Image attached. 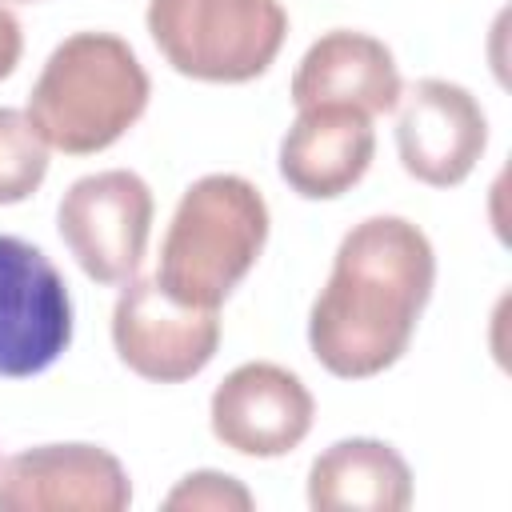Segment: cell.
<instances>
[{"label": "cell", "instance_id": "6da1fadb", "mask_svg": "<svg viewBox=\"0 0 512 512\" xmlns=\"http://www.w3.org/2000/svg\"><path fill=\"white\" fill-rule=\"evenodd\" d=\"M436 284V252L404 216H368L344 232L328 284L308 312L312 356L340 380L392 368Z\"/></svg>", "mask_w": 512, "mask_h": 512}, {"label": "cell", "instance_id": "7a4b0ae2", "mask_svg": "<svg viewBox=\"0 0 512 512\" xmlns=\"http://www.w3.org/2000/svg\"><path fill=\"white\" fill-rule=\"evenodd\" d=\"M152 80L128 40L112 32H72L44 60L28 120L48 148L64 156H92L112 148L148 108Z\"/></svg>", "mask_w": 512, "mask_h": 512}, {"label": "cell", "instance_id": "3957f363", "mask_svg": "<svg viewBox=\"0 0 512 512\" xmlns=\"http://www.w3.org/2000/svg\"><path fill=\"white\" fill-rule=\"evenodd\" d=\"M268 240V204L236 172H212L188 184L160 244V288L192 308H220L256 268Z\"/></svg>", "mask_w": 512, "mask_h": 512}, {"label": "cell", "instance_id": "277c9868", "mask_svg": "<svg viewBox=\"0 0 512 512\" xmlns=\"http://www.w3.org/2000/svg\"><path fill=\"white\" fill-rule=\"evenodd\" d=\"M148 32L164 60L204 84H248L288 36L280 0H148Z\"/></svg>", "mask_w": 512, "mask_h": 512}, {"label": "cell", "instance_id": "5b68a950", "mask_svg": "<svg viewBox=\"0 0 512 512\" xmlns=\"http://www.w3.org/2000/svg\"><path fill=\"white\" fill-rule=\"evenodd\" d=\"M152 208V188L136 172L108 168L80 176L60 196L56 228L84 276L96 284H128L148 252Z\"/></svg>", "mask_w": 512, "mask_h": 512}, {"label": "cell", "instance_id": "8992f818", "mask_svg": "<svg viewBox=\"0 0 512 512\" xmlns=\"http://www.w3.org/2000/svg\"><path fill=\"white\" fill-rule=\"evenodd\" d=\"M72 340V296L56 264L28 240L0 232V376L48 372Z\"/></svg>", "mask_w": 512, "mask_h": 512}, {"label": "cell", "instance_id": "52a82bcc", "mask_svg": "<svg viewBox=\"0 0 512 512\" xmlns=\"http://www.w3.org/2000/svg\"><path fill=\"white\" fill-rule=\"evenodd\" d=\"M116 356L144 380L180 384L204 372L220 348L216 308H192L172 300L160 280H128L112 308Z\"/></svg>", "mask_w": 512, "mask_h": 512}, {"label": "cell", "instance_id": "ba28073f", "mask_svg": "<svg viewBox=\"0 0 512 512\" xmlns=\"http://www.w3.org/2000/svg\"><path fill=\"white\" fill-rule=\"evenodd\" d=\"M396 108V152L412 180L456 188L472 176L488 144V116L464 84L424 76L400 92Z\"/></svg>", "mask_w": 512, "mask_h": 512}, {"label": "cell", "instance_id": "9c48e42d", "mask_svg": "<svg viewBox=\"0 0 512 512\" xmlns=\"http://www.w3.org/2000/svg\"><path fill=\"white\" fill-rule=\"evenodd\" d=\"M316 400L304 380L272 360L232 368L208 404L212 436L240 456H284L312 432Z\"/></svg>", "mask_w": 512, "mask_h": 512}, {"label": "cell", "instance_id": "30bf717a", "mask_svg": "<svg viewBox=\"0 0 512 512\" xmlns=\"http://www.w3.org/2000/svg\"><path fill=\"white\" fill-rule=\"evenodd\" d=\"M124 464L96 444H40L0 464V512H124Z\"/></svg>", "mask_w": 512, "mask_h": 512}, {"label": "cell", "instance_id": "8fae6325", "mask_svg": "<svg viewBox=\"0 0 512 512\" xmlns=\"http://www.w3.org/2000/svg\"><path fill=\"white\" fill-rule=\"evenodd\" d=\"M376 156L372 116L348 104L296 108L280 140V176L304 200H336L364 180Z\"/></svg>", "mask_w": 512, "mask_h": 512}, {"label": "cell", "instance_id": "7c38bea8", "mask_svg": "<svg viewBox=\"0 0 512 512\" xmlns=\"http://www.w3.org/2000/svg\"><path fill=\"white\" fill-rule=\"evenodd\" d=\"M400 68L384 40L352 28L324 32L292 72V104H348L368 116L392 112L400 100Z\"/></svg>", "mask_w": 512, "mask_h": 512}, {"label": "cell", "instance_id": "4fadbf2b", "mask_svg": "<svg viewBox=\"0 0 512 512\" xmlns=\"http://www.w3.org/2000/svg\"><path fill=\"white\" fill-rule=\"evenodd\" d=\"M308 504L316 512H404L412 504V468L384 440H336L308 468Z\"/></svg>", "mask_w": 512, "mask_h": 512}, {"label": "cell", "instance_id": "5bb4252c", "mask_svg": "<svg viewBox=\"0 0 512 512\" xmlns=\"http://www.w3.org/2000/svg\"><path fill=\"white\" fill-rule=\"evenodd\" d=\"M48 176V144L20 108H0V204L28 200Z\"/></svg>", "mask_w": 512, "mask_h": 512}, {"label": "cell", "instance_id": "9a60e30c", "mask_svg": "<svg viewBox=\"0 0 512 512\" xmlns=\"http://www.w3.org/2000/svg\"><path fill=\"white\" fill-rule=\"evenodd\" d=\"M256 500L252 492L228 476V472H212V468H200V472H188L168 496H164V508L168 512H248Z\"/></svg>", "mask_w": 512, "mask_h": 512}, {"label": "cell", "instance_id": "2e32d148", "mask_svg": "<svg viewBox=\"0 0 512 512\" xmlns=\"http://www.w3.org/2000/svg\"><path fill=\"white\" fill-rule=\"evenodd\" d=\"M24 56V32H20V20L0 4V80L16 72Z\"/></svg>", "mask_w": 512, "mask_h": 512}, {"label": "cell", "instance_id": "e0dca14e", "mask_svg": "<svg viewBox=\"0 0 512 512\" xmlns=\"http://www.w3.org/2000/svg\"><path fill=\"white\" fill-rule=\"evenodd\" d=\"M16 4H36V0H16Z\"/></svg>", "mask_w": 512, "mask_h": 512}]
</instances>
